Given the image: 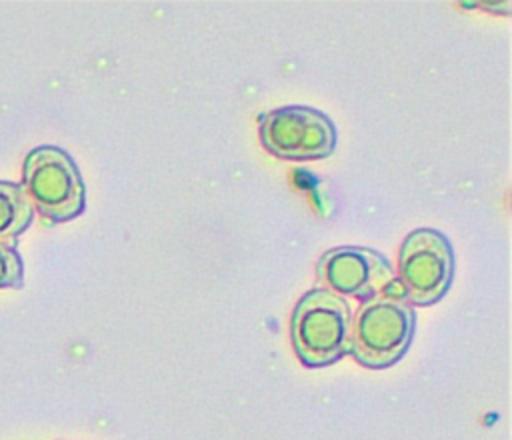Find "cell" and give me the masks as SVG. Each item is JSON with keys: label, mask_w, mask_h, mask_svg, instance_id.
Segmentation results:
<instances>
[{"label": "cell", "mask_w": 512, "mask_h": 440, "mask_svg": "<svg viewBox=\"0 0 512 440\" xmlns=\"http://www.w3.org/2000/svg\"><path fill=\"white\" fill-rule=\"evenodd\" d=\"M396 284L364 300L354 314L350 354L366 368H388L410 348L416 328V310L406 296L392 292Z\"/></svg>", "instance_id": "cell-1"}, {"label": "cell", "mask_w": 512, "mask_h": 440, "mask_svg": "<svg viewBox=\"0 0 512 440\" xmlns=\"http://www.w3.org/2000/svg\"><path fill=\"white\" fill-rule=\"evenodd\" d=\"M350 334L352 314L342 296L314 288L294 306L290 338L304 366L322 368L340 360L350 352Z\"/></svg>", "instance_id": "cell-2"}, {"label": "cell", "mask_w": 512, "mask_h": 440, "mask_svg": "<svg viewBox=\"0 0 512 440\" xmlns=\"http://www.w3.org/2000/svg\"><path fill=\"white\" fill-rule=\"evenodd\" d=\"M22 190L46 220L66 222L84 212L86 188L72 156L58 146H36L22 168Z\"/></svg>", "instance_id": "cell-3"}, {"label": "cell", "mask_w": 512, "mask_h": 440, "mask_svg": "<svg viewBox=\"0 0 512 440\" xmlns=\"http://www.w3.org/2000/svg\"><path fill=\"white\" fill-rule=\"evenodd\" d=\"M454 278V250L450 240L434 228L412 230L398 252V282L412 306H430L450 288Z\"/></svg>", "instance_id": "cell-4"}, {"label": "cell", "mask_w": 512, "mask_h": 440, "mask_svg": "<svg viewBox=\"0 0 512 440\" xmlns=\"http://www.w3.org/2000/svg\"><path fill=\"white\" fill-rule=\"evenodd\" d=\"M336 126L320 110L308 106H282L262 116V146L284 160H320L336 148Z\"/></svg>", "instance_id": "cell-5"}, {"label": "cell", "mask_w": 512, "mask_h": 440, "mask_svg": "<svg viewBox=\"0 0 512 440\" xmlns=\"http://www.w3.org/2000/svg\"><path fill=\"white\" fill-rule=\"evenodd\" d=\"M318 284L338 296L370 300L396 284L386 256L366 246H336L316 262Z\"/></svg>", "instance_id": "cell-6"}, {"label": "cell", "mask_w": 512, "mask_h": 440, "mask_svg": "<svg viewBox=\"0 0 512 440\" xmlns=\"http://www.w3.org/2000/svg\"><path fill=\"white\" fill-rule=\"evenodd\" d=\"M34 208L20 184L0 180V240L16 244V238L30 226Z\"/></svg>", "instance_id": "cell-7"}, {"label": "cell", "mask_w": 512, "mask_h": 440, "mask_svg": "<svg viewBox=\"0 0 512 440\" xmlns=\"http://www.w3.org/2000/svg\"><path fill=\"white\" fill-rule=\"evenodd\" d=\"M24 284V264L12 242L0 240V288H20Z\"/></svg>", "instance_id": "cell-8"}]
</instances>
